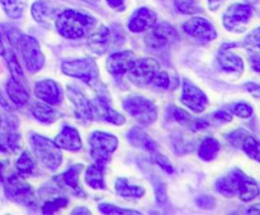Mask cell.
Listing matches in <instances>:
<instances>
[{
    "mask_svg": "<svg viewBox=\"0 0 260 215\" xmlns=\"http://www.w3.org/2000/svg\"><path fill=\"white\" fill-rule=\"evenodd\" d=\"M95 18L76 10H65L56 18V27L62 37L76 39L81 38L95 25Z\"/></svg>",
    "mask_w": 260,
    "mask_h": 215,
    "instance_id": "obj_1",
    "label": "cell"
},
{
    "mask_svg": "<svg viewBox=\"0 0 260 215\" xmlns=\"http://www.w3.org/2000/svg\"><path fill=\"white\" fill-rule=\"evenodd\" d=\"M30 144H32L33 152L38 161L48 169H56L62 162V154H61L60 147L56 143L51 142L50 139L45 138L38 134L30 136Z\"/></svg>",
    "mask_w": 260,
    "mask_h": 215,
    "instance_id": "obj_2",
    "label": "cell"
},
{
    "mask_svg": "<svg viewBox=\"0 0 260 215\" xmlns=\"http://www.w3.org/2000/svg\"><path fill=\"white\" fill-rule=\"evenodd\" d=\"M90 143V154L96 164L103 166L111 159L112 153L118 147V139L113 134L104 132H94L89 139Z\"/></svg>",
    "mask_w": 260,
    "mask_h": 215,
    "instance_id": "obj_3",
    "label": "cell"
},
{
    "mask_svg": "<svg viewBox=\"0 0 260 215\" xmlns=\"http://www.w3.org/2000/svg\"><path fill=\"white\" fill-rule=\"evenodd\" d=\"M123 108L129 115L134 116L141 124H152L157 118V110L155 104L144 96L132 95L124 99Z\"/></svg>",
    "mask_w": 260,
    "mask_h": 215,
    "instance_id": "obj_4",
    "label": "cell"
},
{
    "mask_svg": "<svg viewBox=\"0 0 260 215\" xmlns=\"http://www.w3.org/2000/svg\"><path fill=\"white\" fill-rule=\"evenodd\" d=\"M5 195L8 199L18 202L20 205H24L27 207L37 206V200H36L35 192L32 187L23 181L19 176H10L4 182Z\"/></svg>",
    "mask_w": 260,
    "mask_h": 215,
    "instance_id": "obj_5",
    "label": "cell"
},
{
    "mask_svg": "<svg viewBox=\"0 0 260 215\" xmlns=\"http://www.w3.org/2000/svg\"><path fill=\"white\" fill-rule=\"evenodd\" d=\"M61 68L65 75L79 78L88 85H94L98 81L99 70L93 58H83V60L63 62Z\"/></svg>",
    "mask_w": 260,
    "mask_h": 215,
    "instance_id": "obj_6",
    "label": "cell"
},
{
    "mask_svg": "<svg viewBox=\"0 0 260 215\" xmlns=\"http://www.w3.org/2000/svg\"><path fill=\"white\" fill-rule=\"evenodd\" d=\"M17 48L20 50L25 67H27L29 72L35 73L42 68L43 63H45V56H43L40 43L37 42L36 38L30 37V35L22 34L19 38V42H18Z\"/></svg>",
    "mask_w": 260,
    "mask_h": 215,
    "instance_id": "obj_7",
    "label": "cell"
},
{
    "mask_svg": "<svg viewBox=\"0 0 260 215\" xmlns=\"http://www.w3.org/2000/svg\"><path fill=\"white\" fill-rule=\"evenodd\" d=\"M160 71V65L154 58H141L139 61H134L129 67L128 78L131 82L137 86H146L152 82L156 73Z\"/></svg>",
    "mask_w": 260,
    "mask_h": 215,
    "instance_id": "obj_8",
    "label": "cell"
},
{
    "mask_svg": "<svg viewBox=\"0 0 260 215\" xmlns=\"http://www.w3.org/2000/svg\"><path fill=\"white\" fill-rule=\"evenodd\" d=\"M253 8L248 4L231 5L223 14V25L228 30L241 33L245 30L246 24L251 19Z\"/></svg>",
    "mask_w": 260,
    "mask_h": 215,
    "instance_id": "obj_9",
    "label": "cell"
},
{
    "mask_svg": "<svg viewBox=\"0 0 260 215\" xmlns=\"http://www.w3.org/2000/svg\"><path fill=\"white\" fill-rule=\"evenodd\" d=\"M177 39V30L172 25L161 23V24H157L155 27L152 25L150 28V32L145 37V43L147 47L152 48V50H161V48H167L168 46L173 45Z\"/></svg>",
    "mask_w": 260,
    "mask_h": 215,
    "instance_id": "obj_10",
    "label": "cell"
},
{
    "mask_svg": "<svg viewBox=\"0 0 260 215\" xmlns=\"http://www.w3.org/2000/svg\"><path fill=\"white\" fill-rule=\"evenodd\" d=\"M183 29L187 34L192 35L196 39L202 40V42H210L217 37V33H216L212 23L202 17L190 18L184 23Z\"/></svg>",
    "mask_w": 260,
    "mask_h": 215,
    "instance_id": "obj_11",
    "label": "cell"
},
{
    "mask_svg": "<svg viewBox=\"0 0 260 215\" xmlns=\"http://www.w3.org/2000/svg\"><path fill=\"white\" fill-rule=\"evenodd\" d=\"M180 101L194 113H202L208 105V99L201 89L193 85L190 81L183 80V94Z\"/></svg>",
    "mask_w": 260,
    "mask_h": 215,
    "instance_id": "obj_12",
    "label": "cell"
},
{
    "mask_svg": "<svg viewBox=\"0 0 260 215\" xmlns=\"http://www.w3.org/2000/svg\"><path fill=\"white\" fill-rule=\"evenodd\" d=\"M93 108V118H98L101 120L108 121V123L116 124V125H122L124 124V118L122 114L117 113L111 106L109 101L103 96H99L91 103Z\"/></svg>",
    "mask_w": 260,
    "mask_h": 215,
    "instance_id": "obj_13",
    "label": "cell"
},
{
    "mask_svg": "<svg viewBox=\"0 0 260 215\" xmlns=\"http://www.w3.org/2000/svg\"><path fill=\"white\" fill-rule=\"evenodd\" d=\"M135 61V55L131 51H123V52H117L109 56L107 60V70L112 75H123L124 72L129 70Z\"/></svg>",
    "mask_w": 260,
    "mask_h": 215,
    "instance_id": "obj_14",
    "label": "cell"
},
{
    "mask_svg": "<svg viewBox=\"0 0 260 215\" xmlns=\"http://www.w3.org/2000/svg\"><path fill=\"white\" fill-rule=\"evenodd\" d=\"M68 95L71 103L75 106V113L78 119L90 121L93 119V108L91 103L83 95V93L74 88H68Z\"/></svg>",
    "mask_w": 260,
    "mask_h": 215,
    "instance_id": "obj_15",
    "label": "cell"
},
{
    "mask_svg": "<svg viewBox=\"0 0 260 215\" xmlns=\"http://www.w3.org/2000/svg\"><path fill=\"white\" fill-rule=\"evenodd\" d=\"M156 23V14L147 8H141L136 10L128 22V28L131 32L140 33L150 29Z\"/></svg>",
    "mask_w": 260,
    "mask_h": 215,
    "instance_id": "obj_16",
    "label": "cell"
},
{
    "mask_svg": "<svg viewBox=\"0 0 260 215\" xmlns=\"http://www.w3.org/2000/svg\"><path fill=\"white\" fill-rule=\"evenodd\" d=\"M35 93L41 100L50 105H56L61 101V90L57 83L52 80L38 81L35 86Z\"/></svg>",
    "mask_w": 260,
    "mask_h": 215,
    "instance_id": "obj_17",
    "label": "cell"
},
{
    "mask_svg": "<svg viewBox=\"0 0 260 215\" xmlns=\"http://www.w3.org/2000/svg\"><path fill=\"white\" fill-rule=\"evenodd\" d=\"M112 38L113 37H112L111 29L107 27H102L101 29H98L89 37L88 46L94 53L103 55V53H106L111 48L109 46H111Z\"/></svg>",
    "mask_w": 260,
    "mask_h": 215,
    "instance_id": "obj_18",
    "label": "cell"
},
{
    "mask_svg": "<svg viewBox=\"0 0 260 215\" xmlns=\"http://www.w3.org/2000/svg\"><path fill=\"white\" fill-rule=\"evenodd\" d=\"M55 143L60 148L68 149V151H79L81 148L80 134L73 126H63L61 133L56 137Z\"/></svg>",
    "mask_w": 260,
    "mask_h": 215,
    "instance_id": "obj_19",
    "label": "cell"
},
{
    "mask_svg": "<svg viewBox=\"0 0 260 215\" xmlns=\"http://www.w3.org/2000/svg\"><path fill=\"white\" fill-rule=\"evenodd\" d=\"M83 167V164H74V166H71L68 171L56 177V180H57L58 182H61L63 186L70 187L71 191L75 195H78V196H85L84 191L81 190L80 185H79V175H80Z\"/></svg>",
    "mask_w": 260,
    "mask_h": 215,
    "instance_id": "obj_20",
    "label": "cell"
},
{
    "mask_svg": "<svg viewBox=\"0 0 260 215\" xmlns=\"http://www.w3.org/2000/svg\"><path fill=\"white\" fill-rule=\"evenodd\" d=\"M239 176L240 169H234L228 176L221 177L216 181V190L226 197L236 196L239 192Z\"/></svg>",
    "mask_w": 260,
    "mask_h": 215,
    "instance_id": "obj_21",
    "label": "cell"
},
{
    "mask_svg": "<svg viewBox=\"0 0 260 215\" xmlns=\"http://www.w3.org/2000/svg\"><path fill=\"white\" fill-rule=\"evenodd\" d=\"M32 15L36 22L43 25H51L57 18V9L46 2H36L32 7Z\"/></svg>",
    "mask_w": 260,
    "mask_h": 215,
    "instance_id": "obj_22",
    "label": "cell"
},
{
    "mask_svg": "<svg viewBox=\"0 0 260 215\" xmlns=\"http://www.w3.org/2000/svg\"><path fill=\"white\" fill-rule=\"evenodd\" d=\"M218 62H220L221 67L228 72L240 73L244 70V62L240 56L230 52L228 47H223L221 50L220 55H218Z\"/></svg>",
    "mask_w": 260,
    "mask_h": 215,
    "instance_id": "obj_23",
    "label": "cell"
},
{
    "mask_svg": "<svg viewBox=\"0 0 260 215\" xmlns=\"http://www.w3.org/2000/svg\"><path fill=\"white\" fill-rule=\"evenodd\" d=\"M238 195L243 201H250L259 195V186L255 180L246 176L243 171H240V176H239Z\"/></svg>",
    "mask_w": 260,
    "mask_h": 215,
    "instance_id": "obj_24",
    "label": "cell"
},
{
    "mask_svg": "<svg viewBox=\"0 0 260 215\" xmlns=\"http://www.w3.org/2000/svg\"><path fill=\"white\" fill-rule=\"evenodd\" d=\"M128 137V141L131 142V144H134L137 148H142L145 151L149 152H155L156 151V144L152 141L151 137L146 133L142 128H132L131 131L127 134Z\"/></svg>",
    "mask_w": 260,
    "mask_h": 215,
    "instance_id": "obj_25",
    "label": "cell"
},
{
    "mask_svg": "<svg viewBox=\"0 0 260 215\" xmlns=\"http://www.w3.org/2000/svg\"><path fill=\"white\" fill-rule=\"evenodd\" d=\"M7 93L9 95L10 100L18 106H24L28 103V100H29V94L25 90L24 86L13 77L8 81Z\"/></svg>",
    "mask_w": 260,
    "mask_h": 215,
    "instance_id": "obj_26",
    "label": "cell"
},
{
    "mask_svg": "<svg viewBox=\"0 0 260 215\" xmlns=\"http://www.w3.org/2000/svg\"><path fill=\"white\" fill-rule=\"evenodd\" d=\"M32 113L37 120L42 121V123L45 124L53 123V121L57 120L58 116H60V113H58L57 110L51 108L48 104H42V103L36 104L32 109Z\"/></svg>",
    "mask_w": 260,
    "mask_h": 215,
    "instance_id": "obj_27",
    "label": "cell"
},
{
    "mask_svg": "<svg viewBox=\"0 0 260 215\" xmlns=\"http://www.w3.org/2000/svg\"><path fill=\"white\" fill-rule=\"evenodd\" d=\"M116 191L119 196L129 197V199H140L144 196L145 189L141 186H135L128 184L126 179H118L116 181Z\"/></svg>",
    "mask_w": 260,
    "mask_h": 215,
    "instance_id": "obj_28",
    "label": "cell"
},
{
    "mask_svg": "<svg viewBox=\"0 0 260 215\" xmlns=\"http://www.w3.org/2000/svg\"><path fill=\"white\" fill-rule=\"evenodd\" d=\"M85 181L90 187L95 190L104 189V177H103V166L94 163L89 167L85 172Z\"/></svg>",
    "mask_w": 260,
    "mask_h": 215,
    "instance_id": "obj_29",
    "label": "cell"
},
{
    "mask_svg": "<svg viewBox=\"0 0 260 215\" xmlns=\"http://www.w3.org/2000/svg\"><path fill=\"white\" fill-rule=\"evenodd\" d=\"M218 151H220L218 141H216L215 138H205L198 149V154L203 161H211V159L216 158Z\"/></svg>",
    "mask_w": 260,
    "mask_h": 215,
    "instance_id": "obj_30",
    "label": "cell"
},
{
    "mask_svg": "<svg viewBox=\"0 0 260 215\" xmlns=\"http://www.w3.org/2000/svg\"><path fill=\"white\" fill-rule=\"evenodd\" d=\"M0 4L4 8L5 13L13 19L22 17L25 7V0H0Z\"/></svg>",
    "mask_w": 260,
    "mask_h": 215,
    "instance_id": "obj_31",
    "label": "cell"
},
{
    "mask_svg": "<svg viewBox=\"0 0 260 215\" xmlns=\"http://www.w3.org/2000/svg\"><path fill=\"white\" fill-rule=\"evenodd\" d=\"M243 149L251 159L260 162V142L256 141L254 137L246 136L243 141Z\"/></svg>",
    "mask_w": 260,
    "mask_h": 215,
    "instance_id": "obj_32",
    "label": "cell"
},
{
    "mask_svg": "<svg viewBox=\"0 0 260 215\" xmlns=\"http://www.w3.org/2000/svg\"><path fill=\"white\" fill-rule=\"evenodd\" d=\"M17 168L20 175H29L32 174L33 168H35V162H33L32 157L29 156L28 152H23L20 157L17 161Z\"/></svg>",
    "mask_w": 260,
    "mask_h": 215,
    "instance_id": "obj_33",
    "label": "cell"
},
{
    "mask_svg": "<svg viewBox=\"0 0 260 215\" xmlns=\"http://www.w3.org/2000/svg\"><path fill=\"white\" fill-rule=\"evenodd\" d=\"M7 62H8V66H9V70H10V73H12L13 78L20 82V81L23 80L22 68H20L19 63H18L17 61V57H15V55L12 52V51H9V52L7 53Z\"/></svg>",
    "mask_w": 260,
    "mask_h": 215,
    "instance_id": "obj_34",
    "label": "cell"
},
{
    "mask_svg": "<svg viewBox=\"0 0 260 215\" xmlns=\"http://www.w3.org/2000/svg\"><path fill=\"white\" fill-rule=\"evenodd\" d=\"M68 199L65 197H53V199L48 200L45 205L42 206V211L45 214H52V212L57 211L61 207H65L68 205Z\"/></svg>",
    "mask_w": 260,
    "mask_h": 215,
    "instance_id": "obj_35",
    "label": "cell"
},
{
    "mask_svg": "<svg viewBox=\"0 0 260 215\" xmlns=\"http://www.w3.org/2000/svg\"><path fill=\"white\" fill-rule=\"evenodd\" d=\"M103 214H114V215H118V214H132V215H139V211H135V210H129V209H123V207H118V206H114V205L111 204H101L98 207Z\"/></svg>",
    "mask_w": 260,
    "mask_h": 215,
    "instance_id": "obj_36",
    "label": "cell"
},
{
    "mask_svg": "<svg viewBox=\"0 0 260 215\" xmlns=\"http://www.w3.org/2000/svg\"><path fill=\"white\" fill-rule=\"evenodd\" d=\"M231 111L239 118H250L253 115V106L248 103H236L231 106Z\"/></svg>",
    "mask_w": 260,
    "mask_h": 215,
    "instance_id": "obj_37",
    "label": "cell"
},
{
    "mask_svg": "<svg viewBox=\"0 0 260 215\" xmlns=\"http://www.w3.org/2000/svg\"><path fill=\"white\" fill-rule=\"evenodd\" d=\"M245 46H248L249 48H253V50L260 51V27L254 29L253 32L246 37Z\"/></svg>",
    "mask_w": 260,
    "mask_h": 215,
    "instance_id": "obj_38",
    "label": "cell"
},
{
    "mask_svg": "<svg viewBox=\"0 0 260 215\" xmlns=\"http://www.w3.org/2000/svg\"><path fill=\"white\" fill-rule=\"evenodd\" d=\"M246 136H248L246 131H244V129H238V131H235V132H233V133L229 134L228 139L231 144H234L235 147H239L243 144V141L245 139Z\"/></svg>",
    "mask_w": 260,
    "mask_h": 215,
    "instance_id": "obj_39",
    "label": "cell"
},
{
    "mask_svg": "<svg viewBox=\"0 0 260 215\" xmlns=\"http://www.w3.org/2000/svg\"><path fill=\"white\" fill-rule=\"evenodd\" d=\"M152 83H154L156 88L161 89V90H167V89L169 88V76H168L167 72L159 71V72L156 73V76L154 77V80H152Z\"/></svg>",
    "mask_w": 260,
    "mask_h": 215,
    "instance_id": "obj_40",
    "label": "cell"
},
{
    "mask_svg": "<svg viewBox=\"0 0 260 215\" xmlns=\"http://www.w3.org/2000/svg\"><path fill=\"white\" fill-rule=\"evenodd\" d=\"M177 7L180 12L185 13V14H192L198 10L193 0H177Z\"/></svg>",
    "mask_w": 260,
    "mask_h": 215,
    "instance_id": "obj_41",
    "label": "cell"
},
{
    "mask_svg": "<svg viewBox=\"0 0 260 215\" xmlns=\"http://www.w3.org/2000/svg\"><path fill=\"white\" fill-rule=\"evenodd\" d=\"M155 162H156V163L160 166V168L164 169L167 174H173V172H174V168H173V166H172V163L169 162V159H168L165 156H162V154H160V153L155 154Z\"/></svg>",
    "mask_w": 260,
    "mask_h": 215,
    "instance_id": "obj_42",
    "label": "cell"
},
{
    "mask_svg": "<svg viewBox=\"0 0 260 215\" xmlns=\"http://www.w3.org/2000/svg\"><path fill=\"white\" fill-rule=\"evenodd\" d=\"M212 120L217 121V123H229L233 120V115L226 110H218L212 114Z\"/></svg>",
    "mask_w": 260,
    "mask_h": 215,
    "instance_id": "obj_43",
    "label": "cell"
},
{
    "mask_svg": "<svg viewBox=\"0 0 260 215\" xmlns=\"http://www.w3.org/2000/svg\"><path fill=\"white\" fill-rule=\"evenodd\" d=\"M155 194H156V199L159 202L167 201V189L162 182H155Z\"/></svg>",
    "mask_w": 260,
    "mask_h": 215,
    "instance_id": "obj_44",
    "label": "cell"
},
{
    "mask_svg": "<svg viewBox=\"0 0 260 215\" xmlns=\"http://www.w3.org/2000/svg\"><path fill=\"white\" fill-rule=\"evenodd\" d=\"M197 205L200 207H202V209H212L213 206L216 205L215 200H213V197L211 196H201L197 199Z\"/></svg>",
    "mask_w": 260,
    "mask_h": 215,
    "instance_id": "obj_45",
    "label": "cell"
},
{
    "mask_svg": "<svg viewBox=\"0 0 260 215\" xmlns=\"http://www.w3.org/2000/svg\"><path fill=\"white\" fill-rule=\"evenodd\" d=\"M245 89L254 96V98H260V86L254 82L245 83Z\"/></svg>",
    "mask_w": 260,
    "mask_h": 215,
    "instance_id": "obj_46",
    "label": "cell"
},
{
    "mask_svg": "<svg viewBox=\"0 0 260 215\" xmlns=\"http://www.w3.org/2000/svg\"><path fill=\"white\" fill-rule=\"evenodd\" d=\"M109 7L116 10H124V0H107Z\"/></svg>",
    "mask_w": 260,
    "mask_h": 215,
    "instance_id": "obj_47",
    "label": "cell"
},
{
    "mask_svg": "<svg viewBox=\"0 0 260 215\" xmlns=\"http://www.w3.org/2000/svg\"><path fill=\"white\" fill-rule=\"evenodd\" d=\"M4 133H5L4 119H3L2 116H0V148L5 149V151H8V149L4 147Z\"/></svg>",
    "mask_w": 260,
    "mask_h": 215,
    "instance_id": "obj_48",
    "label": "cell"
},
{
    "mask_svg": "<svg viewBox=\"0 0 260 215\" xmlns=\"http://www.w3.org/2000/svg\"><path fill=\"white\" fill-rule=\"evenodd\" d=\"M250 65L253 67L254 71L260 72V56H254L250 58Z\"/></svg>",
    "mask_w": 260,
    "mask_h": 215,
    "instance_id": "obj_49",
    "label": "cell"
},
{
    "mask_svg": "<svg viewBox=\"0 0 260 215\" xmlns=\"http://www.w3.org/2000/svg\"><path fill=\"white\" fill-rule=\"evenodd\" d=\"M248 214H258V215H260V202H259V204H255V205H253V206L249 207Z\"/></svg>",
    "mask_w": 260,
    "mask_h": 215,
    "instance_id": "obj_50",
    "label": "cell"
},
{
    "mask_svg": "<svg viewBox=\"0 0 260 215\" xmlns=\"http://www.w3.org/2000/svg\"><path fill=\"white\" fill-rule=\"evenodd\" d=\"M222 2H223V0H208V5H210L211 9L216 10L218 7H220V4Z\"/></svg>",
    "mask_w": 260,
    "mask_h": 215,
    "instance_id": "obj_51",
    "label": "cell"
},
{
    "mask_svg": "<svg viewBox=\"0 0 260 215\" xmlns=\"http://www.w3.org/2000/svg\"><path fill=\"white\" fill-rule=\"evenodd\" d=\"M85 207H78L76 210H74L73 214H90V211L89 210H84Z\"/></svg>",
    "mask_w": 260,
    "mask_h": 215,
    "instance_id": "obj_52",
    "label": "cell"
},
{
    "mask_svg": "<svg viewBox=\"0 0 260 215\" xmlns=\"http://www.w3.org/2000/svg\"><path fill=\"white\" fill-rule=\"evenodd\" d=\"M3 180H4V164L0 161V181H3Z\"/></svg>",
    "mask_w": 260,
    "mask_h": 215,
    "instance_id": "obj_53",
    "label": "cell"
},
{
    "mask_svg": "<svg viewBox=\"0 0 260 215\" xmlns=\"http://www.w3.org/2000/svg\"><path fill=\"white\" fill-rule=\"evenodd\" d=\"M4 53H5V48H4V45H3L2 34H0V55H4Z\"/></svg>",
    "mask_w": 260,
    "mask_h": 215,
    "instance_id": "obj_54",
    "label": "cell"
},
{
    "mask_svg": "<svg viewBox=\"0 0 260 215\" xmlns=\"http://www.w3.org/2000/svg\"><path fill=\"white\" fill-rule=\"evenodd\" d=\"M83 2H86V3H96L98 0H83Z\"/></svg>",
    "mask_w": 260,
    "mask_h": 215,
    "instance_id": "obj_55",
    "label": "cell"
}]
</instances>
